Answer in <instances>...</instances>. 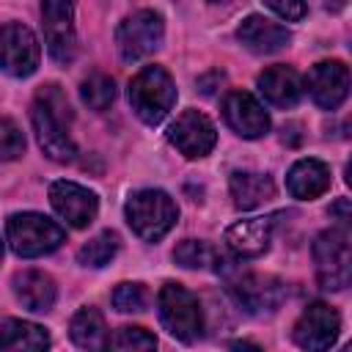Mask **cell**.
Here are the masks:
<instances>
[{"label":"cell","mask_w":352,"mask_h":352,"mask_svg":"<svg viewBox=\"0 0 352 352\" xmlns=\"http://www.w3.org/2000/svg\"><path fill=\"white\" fill-rule=\"evenodd\" d=\"M258 94L272 107H294L302 96V80L292 66H270L258 74Z\"/></svg>","instance_id":"obj_18"},{"label":"cell","mask_w":352,"mask_h":352,"mask_svg":"<svg viewBox=\"0 0 352 352\" xmlns=\"http://www.w3.org/2000/svg\"><path fill=\"white\" fill-rule=\"evenodd\" d=\"M338 330H341V316L336 314V308H330L327 302H311L294 322L292 336L297 346L319 352L333 346V341L338 338Z\"/></svg>","instance_id":"obj_10"},{"label":"cell","mask_w":352,"mask_h":352,"mask_svg":"<svg viewBox=\"0 0 352 352\" xmlns=\"http://www.w3.org/2000/svg\"><path fill=\"white\" fill-rule=\"evenodd\" d=\"M286 187H289V192H292L294 198H300V201H314V198H319L322 192H327V187H330V168H327L322 160H314V157L297 160V162L289 168Z\"/></svg>","instance_id":"obj_19"},{"label":"cell","mask_w":352,"mask_h":352,"mask_svg":"<svg viewBox=\"0 0 352 352\" xmlns=\"http://www.w3.org/2000/svg\"><path fill=\"white\" fill-rule=\"evenodd\" d=\"M14 294H16V300L28 311L47 314L55 305L58 289H55V280L47 272H41V270H25V272H16L14 275Z\"/></svg>","instance_id":"obj_20"},{"label":"cell","mask_w":352,"mask_h":352,"mask_svg":"<svg viewBox=\"0 0 352 352\" xmlns=\"http://www.w3.org/2000/svg\"><path fill=\"white\" fill-rule=\"evenodd\" d=\"M0 258H3V242H0Z\"/></svg>","instance_id":"obj_33"},{"label":"cell","mask_w":352,"mask_h":352,"mask_svg":"<svg viewBox=\"0 0 352 352\" xmlns=\"http://www.w3.org/2000/svg\"><path fill=\"white\" fill-rule=\"evenodd\" d=\"M107 346L118 349V352H140V349H154L157 346V338L146 330V327H118L110 338H107Z\"/></svg>","instance_id":"obj_27"},{"label":"cell","mask_w":352,"mask_h":352,"mask_svg":"<svg viewBox=\"0 0 352 352\" xmlns=\"http://www.w3.org/2000/svg\"><path fill=\"white\" fill-rule=\"evenodd\" d=\"M41 47L33 30L22 22L0 25V69L11 77H30L38 69Z\"/></svg>","instance_id":"obj_7"},{"label":"cell","mask_w":352,"mask_h":352,"mask_svg":"<svg viewBox=\"0 0 352 352\" xmlns=\"http://www.w3.org/2000/svg\"><path fill=\"white\" fill-rule=\"evenodd\" d=\"M264 6L270 8V11H275L280 19H286V22H297V19H302L305 14H308V6H305V0H264Z\"/></svg>","instance_id":"obj_30"},{"label":"cell","mask_w":352,"mask_h":352,"mask_svg":"<svg viewBox=\"0 0 352 352\" xmlns=\"http://www.w3.org/2000/svg\"><path fill=\"white\" fill-rule=\"evenodd\" d=\"M236 38L242 41V47H248L250 52L256 55H270V52H278L283 50L289 41H292V33L278 25V22H270L258 14H250L242 19V25L236 28Z\"/></svg>","instance_id":"obj_17"},{"label":"cell","mask_w":352,"mask_h":352,"mask_svg":"<svg viewBox=\"0 0 352 352\" xmlns=\"http://www.w3.org/2000/svg\"><path fill=\"white\" fill-rule=\"evenodd\" d=\"M80 96H82V102L91 110H107L113 104V99H116V82H113V77L96 72V74H91V77L82 80Z\"/></svg>","instance_id":"obj_26"},{"label":"cell","mask_w":352,"mask_h":352,"mask_svg":"<svg viewBox=\"0 0 352 352\" xmlns=\"http://www.w3.org/2000/svg\"><path fill=\"white\" fill-rule=\"evenodd\" d=\"M22 154H25V135H22V129L11 118L0 116V160H16Z\"/></svg>","instance_id":"obj_29"},{"label":"cell","mask_w":352,"mask_h":352,"mask_svg":"<svg viewBox=\"0 0 352 352\" xmlns=\"http://www.w3.org/2000/svg\"><path fill=\"white\" fill-rule=\"evenodd\" d=\"M275 217H248L226 228V245L239 258H256L270 248Z\"/></svg>","instance_id":"obj_16"},{"label":"cell","mask_w":352,"mask_h":352,"mask_svg":"<svg viewBox=\"0 0 352 352\" xmlns=\"http://www.w3.org/2000/svg\"><path fill=\"white\" fill-rule=\"evenodd\" d=\"M209 3H226V0H209Z\"/></svg>","instance_id":"obj_32"},{"label":"cell","mask_w":352,"mask_h":352,"mask_svg":"<svg viewBox=\"0 0 352 352\" xmlns=\"http://www.w3.org/2000/svg\"><path fill=\"white\" fill-rule=\"evenodd\" d=\"M124 214H126L129 228L143 242H157L176 226L179 206L165 190H138L126 198Z\"/></svg>","instance_id":"obj_1"},{"label":"cell","mask_w":352,"mask_h":352,"mask_svg":"<svg viewBox=\"0 0 352 352\" xmlns=\"http://www.w3.org/2000/svg\"><path fill=\"white\" fill-rule=\"evenodd\" d=\"M228 292L234 294V300L248 311V314H264V311H275L283 302V283L270 278V275H239L236 280H231Z\"/></svg>","instance_id":"obj_15"},{"label":"cell","mask_w":352,"mask_h":352,"mask_svg":"<svg viewBox=\"0 0 352 352\" xmlns=\"http://www.w3.org/2000/svg\"><path fill=\"white\" fill-rule=\"evenodd\" d=\"M305 85L322 110H336L349 94V69L341 60H322L311 66Z\"/></svg>","instance_id":"obj_13"},{"label":"cell","mask_w":352,"mask_h":352,"mask_svg":"<svg viewBox=\"0 0 352 352\" xmlns=\"http://www.w3.org/2000/svg\"><path fill=\"white\" fill-rule=\"evenodd\" d=\"M157 314H160L162 327H165L173 338H179V341H184V344L198 341L201 333H204L201 302H198V297H195L190 289H184L182 283L168 280V283L160 289V294H157Z\"/></svg>","instance_id":"obj_3"},{"label":"cell","mask_w":352,"mask_h":352,"mask_svg":"<svg viewBox=\"0 0 352 352\" xmlns=\"http://www.w3.org/2000/svg\"><path fill=\"white\" fill-rule=\"evenodd\" d=\"M50 346V333L41 324L25 319H6L0 324V349L6 352H36Z\"/></svg>","instance_id":"obj_22"},{"label":"cell","mask_w":352,"mask_h":352,"mask_svg":"<svg viewBox=\"0 0 352 352\" xmlns=\"http://www.w3.org/2000/svg\"><path fill=\"white\" fill-rule=\"evenodd\" d=\"M168 140L179 148V154H184L187 160H201L206 157L214 143H217V129L214 124L198 113V110H184L168 129Z\"/></svg>","instance_id":"obj_11"},{"label":"cell","mask_w":352,"mask_h":352,"mask_svg":"<svg viewBox=\"0 0 352 352\" xmlns=\"http://www.w3.org/2000/svg\"><path fill=\"white\" fill-rule=\"evenodd\" d=\"M129 104L135 116L157 126L176 104V85L162 66H143L129 82Z\"/></svg>","instance_id":"obj_2"},{"label":"cell","mask_w":352,"mask_h":352,"mask_svg":"<svg viewBox=\"0 0 352 352\" xmlns=\"http://www.w3.org/2000/svg\"><path fill=\"white\" fill-rule=\"evenodd\" d=\"M30 124H33V132H36V140H38L41 151L50 160H55V162H72L74 160L77 146L69 135L72 118H63V116L52 113L41 99H36L33 107H30Z\"/></svg>","instance_id":"obj_8"},{"label":"cell","mask_w":352,"mask_h":352,"mask_svg":"<svg viewBox=\"0 0 352 352\" xmlns=\"http://www.w3.org/2000/svg\"><path fill=\"white\" fill-rule=\"evenodd\" d=\"M162 36H165V25H162V16L157 11H135L129 14L118 30H116V44H118V52L124 60H140L146 55H151L154 50H160L162 44Z\"/></svg>","instance_id":"obj_6"},{"label":"cell","mask_w":352,"mask_h":352,"mask_svg":"<svg viewBox=\"0 0 352 352\" xmlns=\"http://www.w3.org/2000/svg\"><path fill=\"white\" fill-rule=\"evenodd\" d=\"M110 300L118 314H138L146 308V289L140 283H118Z\"/></svg>","instance_id":"obj_28"},{"label":"cell","mask_w":352,"mask_h":352,"mask_svg":"<svg viewBox=\"0 0 352 352\" xmlns=\"http://www.w3.org/2000/svg\"><path fill=\"white\" fill-rule=\"evenodd\" d=\"M330 214H336L341 223H346V220H349V201H346V198H338V201L330 206Z\"/></svg>","instance_id":"obj_31"},{"label":"cell","mask_w":352,"mask_h":352,"mask_svg":"<svg viewBox=\"0 0 352 352\" xmlns=\"http://www.w3.org/2000/svg\"><path fill=\"white\" fill-rule=\"evenodd\" d=\"M50 204L52 209L74 228H85L88 223H94L96 212H99V198L96 192H91L88 187L82 184H74V182H52L50 184Z\"/></svg>","instance_id":"obj_12"},{"label":"cell","mask_w":352,"mask_h":352,"mask_svg":"<svg viewBox=\"0 0 352 352\" xmlns=\"http://www.w3.org/2000/svg\"><path fill=\"white\" fill-rule=\"evenodd\" d=\"M223 116H226V124L248 140H256L270 132L267 110L248 91H228V96L223 99Z\"/></svg>","instance_id":"obj_14"},{"label":"cell","mask_w":352,"mask_h":352,"mask_svg":"<svg viewBox=\"0 0 352 352\" xmlns=\"http://www.w3.org/2000/svg\"><path fill=\"white\" fill-rule=\"evenodd\" d=\"M314 261L316 278L322 289L341 292L352 278V250L346 228H327L314 239Z\"/></svg>","instance_id":"obj_5"},{"label":"cell","mask_w":352,"mask_h":352,"mask_svg":"<svg viewBox=\"0 0 352 352\" xmlns=\"http://www.w3.org/2000/svg\"><path fill=\"white\" fill-rule=\"evenodd\" d=\"M231 201L236 209H256L267 204L275 195V182L267 173H253V170H234L228 179Z\"/></svg>","instance_id":"obj_21"},{"label":"cell","mask_w":352,"mask_h":352,"mask_svg":"<svg viewBox=\"0 0 352 352\" xmlns=\"http://www.w3.org/2000/svg\"><path fill=\"white\" fill-rule=\"evenodd\" d=\"M69 336H72V341L80 349H102V346H107V324H104V316L96 308H91V305L80 308L72 316Z\"/></svg>","instance_id":"obj_23"},{"label":"cell","mask_w":352,"mask_h":352,"mask_svg":"<svg viewBox=\"0 0 352 352\" xmlns=\"http://www.w3.org/2000/svg\"><path fill=\"white\" fill-rule=\"evenodd\" d=\"M6 236H8V245L16 256L22 258H36V256H47L52 250H58L66 239L63 228L38 214V212H16L8 217L6 223Z\"/></svg>","instance_id":"obj_4"},{"label":"cell","mask_w":352,"mask_h":352,"mask_svg":"<svg viewBox=\"0 0 352 352\" xmlns=\"http://www.w3.org/2000/svg\"><path fill=\"white\" fill-rule=\"evenodd\" d=\"M41 28L50 55L58 63H69L77 50L72 0H41Z\"/></svg>","instance_id":"obj_9"},{"label":"cell","mask_w":352,"mask_h":352,"mask_svg":"<svg viewBox=\"0 0 352 352\" xmlns=\"http://www.w3.org/2000/svg\"><path fill=\"white\" fill-rule=\"evenodd\" d=\"M173 261L184 270H206V267H217L220 256L204 239H184L173 248Z\"/></svg>","instance_id":"obj_24"},{"label":"cell","mask_w":352,"mask_h":352,"mask_svg":"<svg viewBox=\"0 0 352 352\" xmlns=\"http://www.w3.org/2000/svg\"><path fill=\"white\" fill-rule=\"evenodd\" d=\"M116 253H118V234L116 231H102L77 250V261L82 267H104V264L113 261Z\"/></svg>","instance_id":"obj_25"}]
</instances>
